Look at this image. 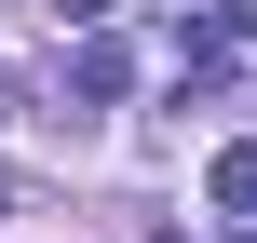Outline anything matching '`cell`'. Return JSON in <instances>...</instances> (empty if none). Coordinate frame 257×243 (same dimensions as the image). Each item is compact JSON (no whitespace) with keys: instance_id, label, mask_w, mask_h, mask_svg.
Wrapping results in <instances>:
<instances>
[{"instance_id":"cell-3","label":"cell","mask_w":257,"mask_h":243,"mask_svg":"<svg viewBox=\"0 0 257 243\" xmlns=\"http://www.w3.org/2000/svg\"><path fill=\"white\" fill-rule=\"evenodd\" d=\"M217 41H257V0H217Z\"/></svg>"},{"instance_id":"cell-1","label":"cell","mask_w":257,"mask_h":243,"mask_svg":"<svg viewBox=\"0 0 257 243\" xmlns=\"http://www.w3.org/2000/svg\"><path fill=\"white\" fill-rule=\"evenodd\" d=\"M122 81H136V54H122V41H68V95H81V108H108Z\"/></svg>"},{"instance_id":"cell-2","label":"cell","mask_w":257,"mask_h":243,"mask_svg":"<svg viewBox=\"0 0 257 243\" xmlns=\"http://www.w3.org/2000/svg\"><path fill=\"white\" fill-rule=\"evenodd\" d=\"M217 203H230V216H257V149H217Z\"/></svg>"},{"instance_id":"cell-4","label":"cell","mask_w":257,"mask_h":243,"mask_svg":"<svg viewBox=\"0 0 257 243\" xmlns=\"http://www.w3.org/2000/svg\"><path fill=\"white\" fill-rule=\"evenodd\" d=\"M54 14H68V27H95V14H108V0H54Z\"/></svg>"}]
</instances>
